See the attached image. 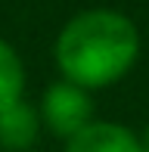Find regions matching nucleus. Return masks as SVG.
<instances>
[{
	"instance_id": "20e7f679",
	"label": "nucleus",
	"mask_w": 149,
	"mask_h": 152,
	"mask_svg": "<svg viewBox=\"0 0 149 152\" xmlns=\"http://www.w3.org/2000/svg\"><path fill=\"white\" fill-rule=\"evenodd\" d=\"M40 112L31 102L19 99L0 109V149L3 152H28L40 137Z\"/></svg>"
},
{
	"instance_id": "7ed1b4c3",
	"label": "nucleus",
	"mask_w": 149,
	"mask_h": 152,
	"mask_svg": "<svg viewBox=\"0 0 149 152\" xmlns=\"http://www.w3.org/2000/svg\"><path fill=\"white\" fill-rule=\"evenodd\" d=\"M65 152H143V140L118 121H90L65 140Z\"/></svg>"
},
{
	"instance_id": "f03ea898",
	"label": "nucleus",
	"mask_w": 149,
	"mask_h": 152,
	"mask_svg": "<svg viewBox=\"0 0 149 152\" xmlns=\"http://www.w3.org/2000/svg\"><path fill=\"white\" fill-rule=\"evenodd\" d=\"M37 112H40V124L50 134L69 140L72 134H78L81 127L93 121V99L84 87L72 84V81H56L44 90Z\"/></svg>"
},
{
	"instance_id": "39448f33",
	"label": "nucleus",
	"mask_w": 149,
	"mask_h": 152,
	"mask_svg": "<svg viewBox=\"0 0 149 152\" xmlns=\"http://www.w3.org/2000/svg\"><path fill=\"white\" fill-rule=\"evenodd\" d=\"M25 93V68L19 53L0 37V109L19 102Z\"/></svg>"
},
{
	"instance_id": "423d86ee",
	"label": "nucleus",
	"mask_w": 149,
	"mask_h": 152,
	"mask_svg": "<svg viewBox=\"0 0 149 152\" xmlns=\"http://www.w3.org/2000/svg\"><path fill=\"white\" fill-rule=\"evenodd\" d=\"M143 152H149V127H146V137H143Z\"/></svg>"
},
{
	"instance_id": "f257e3e1",
	"label": "nucleus",
	"mask_w": 149,
	"mask_h": 152,
	"mask_svg": "<svg viewBox=\"0 0 149 152\" xmlns=\"http://www.w3.org/2000/svg\"><path fill=\"white\" fill-rule=\"evenodd\" d=\"M56 65L65 81L96 90L121 81L140 56V31L118 10H84L56 37Z\"/></svg>"
}]
</instances>
